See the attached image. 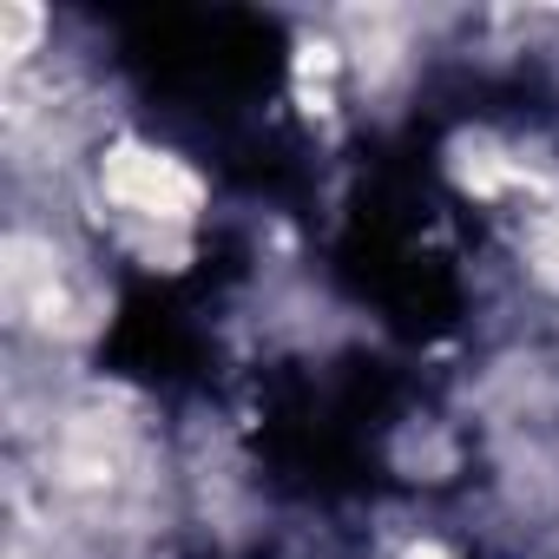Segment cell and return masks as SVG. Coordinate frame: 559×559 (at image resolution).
Segmentation results:
<instances>
[{"label": "cell", "instance_id": "1", "mask_svg": "<svg viewBox=\"0 0 559 559\" xmlns=\"http://www.w3.org/2000/svg\"><path fill=\"white\" fill-rule=\"evenodd\" d=\"M93 191L119 237H191L211 211V178L185 152L139 132H112L93 152Z\"/></svg>", "mask_w": 559, "mask_h": 559}, {"label": "cell", "instance_id": "2", "mask_svg": "<svg viewBox=\"0 0 559 559\" xmlns=\"http://www.w3.org/2000/svg\"><path fill=\"white\" fill-rule=\"evenodd\" d=\"M402 559H454V546H441V539H408Z\"/></svg>", "mask_w": 559, "mask_h": 559}]
</instances>
